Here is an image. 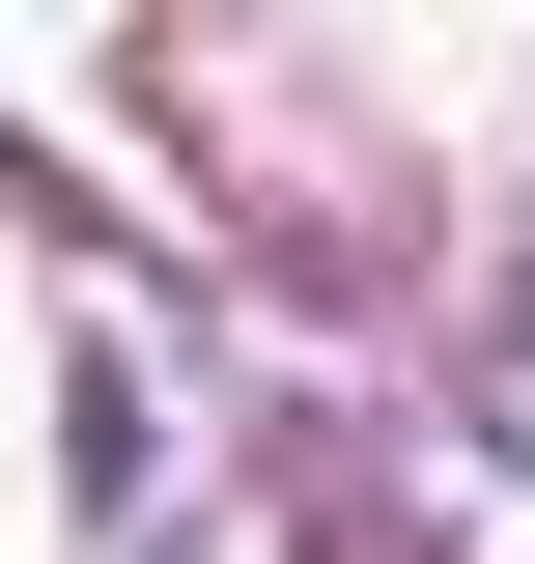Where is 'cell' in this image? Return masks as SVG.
Wrapping results in <instances>:
<instances>
[]
</instances>
